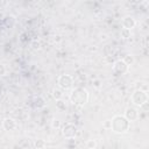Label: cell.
<instances>
[{
    "label": "cell",
    "mask_w": 149,
    "mask_h": 149,
    "mask_svg": "<svg viewBox=\"0 0 149 149\" xmlns=\"http://www.w3.org/2000/svg\"><path fill=\"white\" fill-rule=\"evenodd\" d=\"M70 101L77 106H84L88 101V91L85 87H76L70 93Z\"/></svg>",
    "instance_id": "obj_1"
},
{
    "label": "cell",
    "mask_w": 149,
    "mask_h": 149,
    "mask_svg": "<svg viewBox=\"0 0 149 149\" xmlns=\"http://www.w3.org/2000/svg\"><path fill=\"white\" fill-rule=\"evenodd\" d=\"M111 129L116 134H123L129 129L130 122L123 115H115L111 120Z\"/></svg>",
    "instance_id": "obj_2"
},
{
    "label": "cell",
    "mask_w": 149,
    "mask_h": 149,
    "mask_svg": "<svg viewBox=\"0 0 149 149\" xmlns=\"http://www.w3.org/2000/svg\"><path fill=\"white\" fill-rule=\"evenodd\" d=\"M130 99H132V102H133L134 106L141 107V106L147 104V101H148V93L146 91H143V90H135L133 92Z\"/></svg>",
    "instance_id": "obj_3"
},
{
    "label": "cell",
    "mask_w": 149,
    "mask_h": 149,
    "mask_svg": "<svg viewBox=\"0 0 149 149\" xmlns=\"http://www.w3.org/2000/svg\"><path fill=\"white\" fill-rule=\"evenodd\" d=\"M57 85L62 90H69V88H71L72 85H73V78H72V76L65 74V73L59 74L58 78H57Z\"/></svg>",
    "instance_id": "obj_4"
},
{
    "label": "cell",
    "mask_w": 149,
    "mask_h": 149,
    "mask_svg": "<svg viewBox=\"0 0 149 149\" xmlns=\"http://www.w3.org/2000/svg\"><path fill=\"white\" fill-rule=\"evenodd\" d=\"M113 71L116 74H126L129 71V65L123 59H118L113 64Z\"/></svg>",
    "instance_id": "obj_5"
},
{
    "label": "cell",
    "mask_w": 149,
    "mask_h": 149,
    "mask_svg": "<svg viewBox=\"0 0 149 149\" xmlns=\"http://www.w3.org/2000/svg\"><path fill=\"white\" fill-rule=\"evenodd\" d=\"M77 132H78V128L76 125L71 123V122H68L65 123L63 127H62V134L63 136H65L66 139H72L77 135Z\"/></svg>",
    "instance_id": "obj_6"
},
{
    "label": "cell",
    "mask_w": 149,
    "mask_h": 149,
    "mask_svg": "<svg viewBox=\"0 0 149 149\" xmlns=\"http://www.w3.org/2000/svg\"><path fill=\"white\" fill-rule=\"evenodd\" d=\"M129 122L130 121H135L139 118V111L135 107H127L125 111V115H123Z\"/></svg>",
    "instance_id": "obj_7"
},
{
    "label": "cell",
    "mask_w": 149,
    "mask_h": 149,
    "mask_svg": "<svg viewBox=\"0 0 149 149\" xmlns=\"http://www.w3.org/2000/svg\"><path fill=\"white\" fill-rule=\"evenodd\" d=\"M2 128H3L5 130H7V132L14 130V129L16 128V121H15L13 118H9V116L5 118V119L2 120Z\"/></svg>",
    "instance_id": "obj_8"
},
{
    "label": "cell",
    "mask_w": 149,
    "mask_h": 149,
    "mask_svg": "<svg viewBox=\"0 0 149 149\" xmlns=\"http://www.w3.org/2000/svg\"><path fill=\"white\" fill-rule=\"evenodd\" d=\"M136 26V21L133 16L130 15H127L122 19V27L123 29H127V30H132L134 27Z\"/></svg>",
    "instance_id": "obj_9"
},
{
    "label": "cell",
    "mask_w": 149,
    "mask_h": 149,
    "mask_svg": "<svg viewBox=\"0 0 149 149\" xmlns=\"http://www.w3.org/2000/svg\"><path fill=\"white\" fill-rule=\"evenodd\" d=\"M33 106L35 108H43L45 106V101L41 95H36L33 99Z\"/></svg>",
    "instance_id": "obj_10"
},
{
    "label": "cell",
    "mask_w": 149,
    "mask_h": 149,
    "mask_svg": "<svg viewBox=\"0 0 149 149\" xmlns=\"http://www.w3.org/2000/svg\"><path fill=\"white\" fill-rule=\"evenodd\" d=\"M3 24L6 28H13L15 26V17L13 15H7L5 19H3Z\"/></svg>",
    "instance_id": "obj_11"
},
{
    "label": "cell",
    "mask_w": 149,
    "mask_h": 149,
    "mask_svg": "<svg viewBox=\"0 0 149 149\" xmlns=\"http://www.w3.org/2000/svg\"><path fill=\"white\" fill-rule=\"evenodd\" d=\"M52 97L56 99V100H59L63 98V90L59 88V87H56L52 90Z\"/></svg>",
    "instance_id": "obj_12"
},
{
    "label": "cell",
    "mask_w": 149,
    "mask_h": 149,
    "mask_svg": "<svg viewBox=\"0 0 149 149\" xmlns=\"http://www.w3.org/2000/svg\"><path fill=\"white\" fill-rule=\"evenodd\" d=\"M56 108H57V109H59V111H65V109H66L65 101H63L62 99L56 100Z\"/></svg>",
    "instance_id": "obj_13"
},
{
    "label": "cell",
    "mask_w": 149,
    "mask_h": 149,
    "mask_svg": "<svg viewBox=\"0 0 149 149\" xmlns=\"http://www.w3.org/2000/svg\"><path fill=\"white\" fill-rule=\"evenodd\" d=\"M97 147V142H95V140H87L86 141V148L87 149H94Z\"/></svg>",
    "instance_id": "obj_14"
},
{
    "label": "cell",
    "mask_w": 149,
    "mask_h": 149,
    "mask_svg": "<svg viewBox=\"0 0 149 149\" xmlns=\"http://www.w3.org/2000/svg\"><path fill=\"white\" fill-rule=\"evenodd\" d=\"M44 146H45V143H44L43 140H37V141H35V147H36V149H44Z\"/></svg>",
    "instance_id": "obj_15"
},
{
    "label": "cell",
    "mask_w": 149,
    "mask_h": 149,
    "mask_svg": "<svg viewBox=\"0 0 149 149\" xmlns=\"http://www.w3.org/2000/svg\"><path fill=\"white\" fill-rule=\"evenodd\" d=\"M122 59H123L129 66H130V64L134 62V57H133V55H127V56H126L125 58H122Z\"/></svg>",
    "instance_id": "obj_16"
},
{
    "label": "cell",
    "mask_w": 149,
    "mask_h": 149,
    "mask_svg": "<svg viewBox=\"0 0 149 149\" xmlns=\"http://www.w3.org/2000/svg\"><path fill=\"white\" fill-rule=\"evenodd\" d=\"M121 36H122L123 38H128V37H130V30L122 29V30H121Z\"/></svg>",
    "instance_id": "obj_17"
},
{
    "label": "cell",
    "mask_w": 149,
    "mask_h": 149,
    "mask_svg": "<svg viewBox=\"0 0 149 149\" xmlns=\"http://www.w3.org/2000/svg\"><path fill=\"white\" fill-rule=\"evenodd\" d=\"M51 127L52 128H59L61 127V121L58 119H54L51 122Z\"/></svg>",
    "instance_id": "obj_18"
},
{
    "label": "cell",
    "mask_w": 149,
    "mask_h": 149,
    "mask_svg": "<svg viewBox=\"0 0 149 149\" xmlns=\"http://www.w3.org/2000/svg\"><path fill=\"white\" fill-rule=\"evenodd\" d=\"M111 120H106L104 123H102V127L105 128V129H111Z\"/></svg>",
    "instance_id": "obj_19"
},
{
    "label": "cell",
    "mask_w": 149,
    "mask_h": 149,
    "mask_svg": "<svg viewBox=\"0 0 149 149\" xmlns=\"http://www.w3.org/2000/svg\"><path fill=\"white\" fill-rule=\"evenodd\" d=\"M6 74V68L3 64H0V76H5Z\"/></svg>",
    "instance_id": "obj_20"
}]
</instances>
